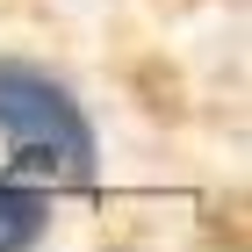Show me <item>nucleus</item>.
I'll list each match as a JSON object with an SVG mask.
<instances>
[{
  "instance_id": "1",
  "label": "nucleus",
  "mask_w": 252,
  "mask_h": 252,
  "mask_svg": "<svg viewBox=\"0 0 252 252\" xmlns=\"http://www.w3.org/2000/svg\"><path fill=\"white\" fill-rule=\"evenodd\" d=\"M0 137L15 166L43 180H94V130L79 116V101L65 79H51L43 65H22V58H0Z\"/></svg>"
},
{
  "instance_id": "2",
  "label": "nucleus",
  "mask_w": 252,
  "mask_h": 252,
  "mask_svg": "<svg viewBox=\"0 0 252 252\" xmlns=\"http://www.w3.org/2000/svg\"><path fill=\"white\" fill-rule=\"evenodd\" d=\"M43 216H51V202H43L36 188L0 180V252H29L36 231H43Z\"/></svg>"
}]
</instances>
